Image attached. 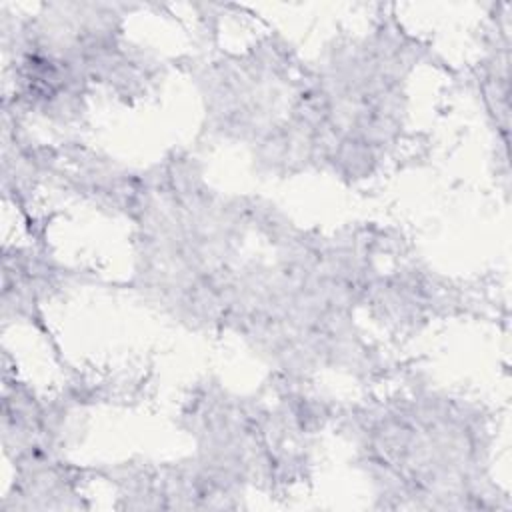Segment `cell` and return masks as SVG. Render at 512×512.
Segmentation results:
<instances>
[{
    "instance_id": "3957f363",
    "label": "cell",
    "mask_w": 512,
    "mask_h": 512,
    "mask_svg": "<svg viewBox=\"0 0 512 512\" xmlns=\"http://www.w3.org/2000/svg\"><path fill=\"white\" fill-rule=\"evenodd\" d=\"M332 430L352 448L374 508L508 510L494 476L496 414L406 374L402 386L338 402Z\"/></svg>"
},
{
    "instance_id": "30bf717a",
    "label": "cell",
    "mask_w": 512,
    "mask_h": 512,
    "mask_svg": "<svg viewBox=\"0 0 512 512\" xmlns=\"http://www.w3.org/2000/svg\"><path fill=\"white\" fill-rule=\"evenodd\" d=\"M12 480L0 510H86L84 486L92 480L88 466H76L66 456L28 458L10 464Z\"/></svg>"
},
{
    "instance_id": "6da1fadb",
    "label": "cell",
    "mask_w": 512,
    "mask_h": 512,
    "mask_svg": "<svg viewBox=\"0 0 512 512\" xmlns=\"http://www.w3.org/2000/svg\"><path fill=\"white\" fill-rule=\"evenodd\" d=\"M404 238L376 222L304 228L272 204L230 284L222 336L234 334L268 376L298 384L326 372L360 384L404 378L414 360L386 354L360 318L370 278Z\"/></svg>"
},
{
    "instance_id": "7a4b0ae2",
    "label": "cell",
    "mask_w": 512,
    "mask_h": 512,
    "mask_svg": "<svg viewBox=\"0 0 512 512\" xmlns=\"http://www.w3.org/2000/svg\"><path fill=\"white\" fill-rule=\"evenodd\" d=\"M266 204L216 188L186 148L134 168L120 212L132 246L122 288L188 332L222 336L230 284L260 236Z\"/></svg>"
},
{
    "instance_id": "5b68a950",
    "label": "cell",
    "mask_w": 512,
    "mask_h": 512,
    "mask_svg": "<svg viewBox=\"0 0 512 512\" xmlns=\"http://www.w3.org/2000/svg\"><path fill=\"white\" fill-rule=\"evenodd\" d=\"M136 4L44 2L34 12L2 6V58L30 60L92 100L98 92L136 104L158 90L166 62L136 44L126 20Z\"/></svg>"
},
{
    "instance_id": "8992f818",
    "label": "cell",
    "mask_w": 512,
    "mask_h": 512,
    "mask_svg": "<svg viewBox=\"0 0 512 512\" xmlns=\"http://www.w3.org/2000/svg\"><path fill=\"white\" fill-rule=\"evenodd\" d=\"M180 60L202 104L200 134L240 146L256 168L278 144L308 80V60L276 30L242 50L204 42Z\"/></svg>"
},
{
    "instance_id": "ba28073f",
    "label": "cell",
    "mask_w": 512,
    "mask_h": 512,
    "mask_svg": "<svg viewBox=\"0 0 512 512\" xmlns=\"http://www.w3.org/2000/svg\"><path fill=\"white\" fill-rule=\"evenodd\" d=\"M58 166V142H42L30 122L2 104V196L20 212L24 224L36 218L34 198L52 186Z\"/></svg>"
},
{
    "instance_id": "277c9868",
    "label": "cell",
    "mask_w": 512,
    "mask_h": 512,
    "mask_svg": "<svg viewBox=\"0 0 512 512\" xmlns=\"http://www.w3.org/2000/svg\"><path fill=\"white\" fill-rule=\"evenodd\" d=\"M370 28L336 36L314 62L300 102L314 172L356 186L394 166L408 146L410 84L422 66L456 70L434 44L380 6Z\"/></svg>"
},
{
    "instance_id": "52a82bcc",
    "label": "cell",
    "mask_w": 512,
    "mask_h": 512,
    "mask_svg": "<svg viewBox=\"0 0 512 512\" xmlns=\"http://www.w3.org/2000/svg\"><path fill=\"white\" fill-rule=\"evenodd\" d=\"M48 220L26 228L28 244H4L2 250V324L36 328L56 348L46 324V306L78 286L96 284L92 268L60 260L48 242Z\"/></svg>"
},
{
    "instance_id": "9c48e42d",
    "label": "cell",
    "mask_w": 512,
    "mask_h": 512,
    "mask_svg": "<svg viewBox=\"0 0 512 512\" xmlns=\"http://www.w3.org/2000/svg\"><path fill=\"white\" fill-rule=\"evenodd\" d=\"M510 4H494L482 34V54L470 70V82L478 94L488 128L498 150V160L508 176V128H510Z\"/></svg>"
}]
</instances>
